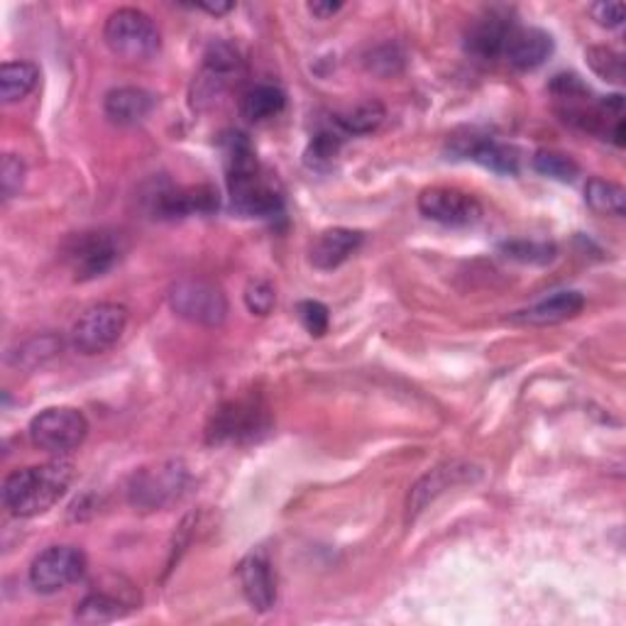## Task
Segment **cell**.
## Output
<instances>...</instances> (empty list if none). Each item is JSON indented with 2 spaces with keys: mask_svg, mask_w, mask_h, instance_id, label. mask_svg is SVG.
Returning a JSON list of instances; mask_svg holds the SVG:
<instances>
[{
  "mask_svg": "<svg viewBox=\"0 0 626 626\" xmlns=\"http://www.w3.org/2000/svg\"><path fill=\"white\" fill-rule=\"evenodd\" d=\"M71 479H74V463L59 455L50 463L10 473L3 485V502L20 519H32L50 512L67 495Z\"/></svg>",
  "mask_w": 626,
  "mask_h": 626,
  "instance_id": "obj_1",
  "label": "cell"
},
{
  "mask_svg": "<svg viewBox=\"0 0 626 626\" xmlns=\"http://www.w3.org/2000/svg\"><path fill=\"white\" fill-rule=\"evenodd\" d=\"M225 172L231 203L238 213L252 219H272L282 211V196L260 176L255 150L245 135H231L225 144Z\"/></svg>",
  "mask_w": 626,
  "mask_h": 626,
  "instance_id": "obj_2",
  "label": "cell"
},
{
  "mask_svg": "<svg viewBox=\"0 0 626 626\" xmlns=\"http://www.w3.org/2000/svg\"><path fill=\"white\" fill-rule=\"evenodd\" d=\"M103 40L108 50L125 62H148L162 47L154 20L138 8H118L108 16Z\"/></svg>",
  "mask_w": 626,
  "mask_h": 626,
  "instance_id": "obj_3",
  "label": "cell"
},
{
  "mask_svg": "<svg viewBox=\"0 0 626 626\" xmlns=\"http://www.w3.org/2000/svg\"><path fill=\"white\" fill-rule=\"evenodd\" d=\"M128 329V309L120 304H95L87 309L71 326L69 341L79 355H101L123 339Z\"/></svg>",
  "mask_w": 626,
  "mask_h": 626,
  "instance_id": "obj_4",
  "label": "cell"
},
{
  "mask_svg": "<svg viewBox=\"0 0 626 626\" xmlns=\"http://www.w3.org/2000/svg\"><path fill=\"white\" fill-rule=\"evenodd\" d=\"M170 306L196 326L215 329L228 319V299L219 284L201 276H184L170 289Z\"/></svg>",
  "mask_w": 626,
  "mask_h": 626,
  "instance_id": "obj_5",
  "label": "cell"
},
{
  "mask_svg": "<svg viewBox=\"0 0 626 626\" xmlns=\"http://www.w3.org/2000/svg\"><path fill=\"white\" fill-rule=\"evenodd\" d=\"M89 436V421L79 408L52 406L32 418L30 438L40 451L67 455L77 451Z\"/></svg>",
  "mask_w": 626,
  "mask_h": 626,
  "instance_id": "obj_6",
  "label": "cell"
},
{
  "mask_svg": "<svg viewBox=\"0 0 626 626\" xmlns=\"http://www.w3.org/2000/svg\"><path fill=\"white\" fill-rule=\"evenodd\" d=\"M189 473L184 463L170 461L154 467H142L130 483V502L140 509H162L184 495Z\"/></svg>",
  "mask_w": 626,
  "mask_h": 626,
  "instance_id": "obj_7",
  "label": "cell"
},
{
  "mask_svg": "<svg viewBox=\"0 0 626 626\" xmlns=\"http://www.w3.org/2000/svg\"><path fill=\"white\" fill-rule=\"evenodd\" d=\"M87 573V556L77 546H50L32 561L30 583L42 595L74 585Z\"/></svg>",
  "mask_w": 626,
  "mask_h": 626,
  "instance_id": "obj_8",
  "label": "cell"
},
{
  "mask_svg": "<svg viewBox=\"0 0 626 626\" xmlns=\"http://www.w3.org/2000/svg\"><path fill=\"white\" fill-rule=\"evenodd\" d=\"M270 428L267 414L258 402H228L213 414L206 438L213 445L248 443Z\"/></svg>",
  "mask_w": 626,
  "mask_h": 626,
  "instance_id": "obj_9",
  "label": "cell"
},
{
  "mask_svg": "<svg viewBox=\"0 0 626 626\" xmlns=\"http://www.w3.org/2000/svg\"><path fill=\"white\" fill-rule=\"evenodd\" d=\"M418 211L428 221H436L443 225H473L483 219V206L473 194H465L461 189L448 186H433L421 191Z\"/></svg>",
  "mask_w": 626,
  "mask_h": 626,
  "instance_id": "obj_10",
  "label": "cell"
},
{
  "mask_svg": "<svg viewBox=\"0 0 626 626\" xmlns=\"http://www.w3.org/2000/svg\"><path fill=\"white\" fill-rule=\"evenodd\" d=\"M120 258V248L108 233H81L67 245V260L74 267L79 282L95 280L113 267Z\"/></svg>",
  "mask_w": 626,
  "mask_h": 626,
  "instance_id": "obj_11",
  "label": "cell"
},
{
  "mask_svg": "<svg viewBox=\"0 0 626 626\" xmlns=\"http://www.w3.org/2000/svg\"><path fill=\"white\" fill-rule=\"evenodd\" d=\"M219 209V194L211 186L160 189L152 199L156 219H186L194 213H211Z\"/></svg>",
  "mask_w": 626,
  "mask_h": 626,
  "instance_id": "obj_12",
  "label": "cell"
},
{
  "mask_svg": "<svg viewBox=\"0 0 626 626\" xmlns=\"http://www.w3.org/2000/svg\"><path fill=\"white\" fill-rule=\"evenodd\" d=\"M238 575L252 609L270 612L276 602V580L267 556H264V553H250V556L240 563Z\"/></svg>",
  "mask_w": 626,
  "mask_h": 626,
  "instance_id": "obj_13",
  "label": "cell"
},
{
  "mask_svg": "<svg viewBox=\"0 0 626 626\" xmlns=\"http://www.w3.org/2000/svg\"><path fill=\"white\" fill-rule=\"evenodd\" d=\"M553 52L551 34L538 28H514L507 47H504V57L514 69H536L546 62Z\"/></svg>",
  "mask_w": 626,
  "mask_h": 626,
  "instance_id": "obj_14",
  "label": "cell"
},
{
  "mask_svg": "<svg viewBox=\"0 0 626 626\" xmlns=\"http://www.w3.org/2000/svg\"><path fill=\"white\" fill-rule=\"evenodd\" d=\"M360 245H363V233L347 231V228H331L313 240L311 264L323 272L335 270L345 260H351Z\"/></svg>",
  "mask_w": 626,
  "mask_h": 626,
  "instance_id": "obj_15",
  "label": "cell"
},
{
  "mask_svg": "<svg viewBox=\"0 0 626 626\" xmlns=\"http://www.w3.org/2000/svg\"><path fill=\"white\" fill-rule=\"evenodd\" d=\"M583 309L585 296L580 292H556L516 313L514 321L528 323V326H556V323L575 319Z\"/></svg>",
  "mask_w": 626,
  "mask_h": 626,
  "instance_id": "obj_16",
  "label": "cell"
},
{
  "mask_svg": "<svg viewBox=\"0 0 626 626\" xmlns=\"http://www.w3.org/2000/svg\"><path fill=\"white\" fill-rule=\"evenodd\" d=\"M512 30H514L512 22H507L495 13H489L487 18H483L479 22H475L473 28H470L467 38H465V50L475 59L492 62V59L504 54V47H507Z\"/></svg>",
  "mask_w": 626,
  "mask_h": 626,
  "instance_id": "obj_17",
  "label": "cell"
},
{
  "mask_svg": "<svg viewBox=\"0 0 626 626\" xmlns=\"http://www.w3.org/2000/svg\"><path fill=\"white\" fill-rule=\"evenodd\" d=\"M154 95L144 89L123 87L105 93L103 111L115 125H138L152 113Z\"/></svg>",
  "mask_w": 626,
  "mask_h": 626,
  "instance_id": "obj_18",
  "label": "cell"
},
{
  "mask_svg": "<svg viewBox=\"0 0 626 626\" xmlns=\"http://www.w3.org/2000/svg\"><path fill=\"white\" fill-rule=\"evenodd\" d=\"M470 470H473V467L457 465V463L431 470V473L424 479H418L416 487L412 489V495H408V516H416L421 509L426 507L428 502L436 499L441 492H445L455 483H461V479H467Z\"/></svg>",
  "mask_w": 626,
  "mask_h": 626,
  "instance_id": "obj_19",
  "label": "cell"
},
{
  "mask_svg": "<svg viewBox=\"0 0 626 626\" xmlns=\"http://www.w3.org/2000/svg\"><path fill=\"white\" fill-rule=\"evenodd\" d=\"M461 154L470 156V160L479 162L497 174H516V170H519V156H516V150L509 148V144L495 142L492 138L465 140Z\"/></svg>",
  "mask_w": 626,
  "mask_h": 626,
  "instance_id": "obj_20",
  "label": "cell"
},
{
  "mask_svg": "<svg viewBox=\"0 0 626 626\" xmlns=\"http://www.w3.org/2000/svg\"><path fill=\"white\" fill-rule=\"evenodd\" d=\"M286 105V95L280 87H272V83H260V87H252L250 91L243 93L240 99V115L250 123H262V120H270L274 115H280Z\"/></svg>",
  "mask_w": 626,
  "mask_h": 626,
  "instance_id": "obj_21",
  "label": "cell"
},
{
  "mask_svg": "<svg viewBox=\"0 0 626 626\" xmlns=\"http://www.w3.org/2000/svg\"><path fill=\"white\" fill-rule=\"evenodd\" d=\"M135 602L111 593H91L77 605V619L87 624H105L123 619Z\"/></svg>",
  "mask_w": 626,
  "mask_h": 626,
  "instance_id": "obj_22",
  "label": "cell"
},
{
  "mask_svg": "<svg viewBox=\"0 0 626 626\" xmlns=\"http://www.w3.org/2000/svg\"><path fill=\"white\" fill-rule=\"evenodd\" d=\"M40 81V69L32 62H6L0 69V95L6 103L28 99Z\"/></svg>",
  "mask_w": 626,
  "mask_h": 626,
  "instance_id": "obj_23",
  "label": "cell"
},
{
  "mask_svg": "<svg viewBox=\"0 0 626 626\" xmlns=\"http://www.w3.org/2000/svg\"><path fill=\"white\" fill-rule=\"evenodd\" d=\"M384 118H387V108L380 101H363L351 108V111L335 115V125L347 132V135H370V132H375L384 123Z\"/></svg>",
  "mask_w": 626,
  "mask_h": 626,
  "instance_id": "obj_24",
  "label": "cell"
},
{
  "mask_svg": "<svg viewBox=\"0 0 626 626\" xmlns=\"http://www.w3.org/2000/svg\"><path fill=\"white\" fill-rule=\"evenodd\" d=\"M585 201L589 203V209L602 213V215H614V219H622L626 213V194L619 184L609 182V179L593 176L585 186Z\"/></svg>",
  "mask_w": 626,
  "mask_h": 626,
  "instance_id": "obj_25",
  "label": "cell"
},
{
  "mask_svg": "<svg viewBox=\"0 0 626 626\" xmlns=\"http://www.w3.org/2000/svg\"><path fill=\"white\" fill-rule=\"evenodd\" d=\"M59 351H62V341H59L57 335H38V339L22 343L18 351L10 355V363L16 367L32 370L47 363V360H52Z\"/></svg>",
  "mask_w": 626,
  "mask_h": 626,
  "instance_id": "obj_26",
  "label": "cell"
},
{
  "mask_svg": "<svg viewBox=\"0 0 626 626\" xmlns=\"http://www.w3.org/2000/svg\"><path fill=\"white\" fill-rule=\"evenodd\" d=\"M534 166H536V172L551 176V179H558V182H575V176L580 174V166H577L573 156L556 152V150L536 152Z\"/></svg>",
  "mask_w": 626,
  "mask_h": 626,
  "instance_id": "obj_27",
  "label": "cell"
},
{
  "mask_svg": "<svg viewBox=\"0 0 626 626\" xmlns=\"http://www.w3.org/2000/svg\"><path fill=\"white\" fill-rule=\"evenodd\" d=\"M587 64L593 67L595 74L612 83L624 81V59L607 47H589L587 50Z\"/></svg>",
  "mask_w": 626,
  "mask_h": 626,
  "instance_id": "obj_28",
  "label": "cell"
},
{
  "mask_svg": "<svg viewBox=\"0 0 626 626\" xmlns=\"http://www.w3.org/2000/svg\"><path fill=\"white\" fill-rule=\"evenodd\" d=\"M504 258L528 264H546L556 258V245L551 243H526V240H512L502 245Z\"/></svg>",
  "mask_w": 626,
  "mask_h": 626,
  "instance_id": "obj_29",
  "label": "cell"
},
{
  "mask_svg": "<svg viewBox=\"0 0 626 626\" xmlns=\"http://www.w3.org/2000/svg\"><path fill=\"white\" fill-rule=\"evenodd\" d=\"M296 316L301 321V326H304L313 335V339H321V335L329 331L331 313H329L326 304H321V301H313V299L299 301Z\"/></svg>",
  "mask_w": 626,
  "mask_h": 626,
  "instance_id": "obj_30",
  "label": "cell"
},
{
  "mask_svg": "<svg viewBox=\"0 0 626 626\" xmlns=\"http://www.w3.org/2000/svg\"><path fill=\"white\" fill-rule=\"evenodd\" d=\"M276 304V289L267 280H252L245 286V306L255 316H270Z\"/></svg>",
  "mask_w": 626,
  "mask_h": 626,
  "instance_id": "obj_31",
  "label": "cell"
},
{
  "mask_svg": "<svg viewBox=\"0 0 626 626\" xmlns=\"http://www.w3.org/2000/svg\"><path fill=\"white\" fill-rule=\"evenodd\" d=\"M22 182H26V164H22L20 156L6 154L3 166H0V184H3V196L13 199L20 191Z\"/></svg>",
  "mask_w": 626,
  "mask_h": 626,
  "instance_id": "obj_32",
  "label": "cell"
},
{
  "mask_svg": "<svg viewBox=\"0 0 626 626\" xmlns=\"http://www.w3.org/2000/svg\"><path fill=\"white\" fill-rule=\"evenodd\" d=\"M339 150H341V138L335 135V132H319L309 148V160L331 162L333 156L339 154Z\"/></svg>",
  "mask_w": 626,
  "mask_h": 626,
  "instance_id": "obj_33",
  "label": "cell"
},
{
  "mask_svg": "<svg viewBox=\"0 0 626 626\" xmlns=\"http://www.w3.org/2000/svg\"><path fill=\"white\" fill-rule=\"evenodd\" d=\"M589 13L599 22L602 28H622L626 18L624 3H595Z\"/></svg>",
  "mask_w": 626,
  "mask_h": 626,
  "instance_id": "obj_34",
  "label": "cell"
},
{
  "mask_svg": "<svg viewBox=\"0 0 626 626\" xmlns=\"http://www.w3.org/2000/svg\"><path fill=\"white\" fill-rule=\"evenodd\" d=\"M341 3H333V0H316V3H309V13L316 16L319 20H329L335 13H341Z\"/></svg>",
  "mask_w": 626,
  "mask_h": 626,
  "instance_id": "obj_35",
  "label": "cell"
},
{
  "mask_svg": "<svg viewBox=\"0 0 626 626\" xmlns=\"http://www.w3.org/2000/svg\"><path fill=\"white\" fill-rule=\"evenodd\" d=\"M196 8L206 10V13H211V16H225L233 10V3H196Z\"/></svg>",
  "mask_w": 626,
  "mask_h": 626,
  "instance_id": "obj_36",
  "label": "cell"
}]
</instances>
